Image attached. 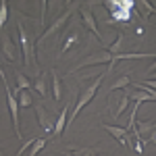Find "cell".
Segmentation results:
<instances>
[{"instance_id": "1", "label": "cell", "mask_w": 156, "mask_h": 156, "mask_svg": "<svg viewBox=\"0 0 156 156\" xmlns=\"http://www.w3.org/2000/svg\"><path fill=\"white\" fill-rule=\"evenodd\" d=\"M106 75H108V73H102L100 77H96V79H94V81H92L90 85H85L83 90H81L79 98L73 102V110H71V115H69V119H67V127H65V131L71 127V123L75 121V117L81 112V108H85L87 104H90V102H92V100H94V96H96V90L100 87V85H102V81L106 79Z\"/></svg>"}, {"instance_id": "2", "label": "cell", "mask_w": 156, "mask_h": 156, "mask_svg": "<svg viewBox=\"0 0 156 156\" xmlns=\"http://www.w3.org/2000/svg\"><path fill=\"white\" fill-rule=\"evenodd\" d=\"M17 27H19V37H21V50H23L25 56V65L27 67H36L37 69V58H36V36L31 29H27L25 23L17 21Z\"/></svg>"}, {"instance_id": "3", "label": "cell", "mask_w": 156, "mask_h": 156, "mask_svg": "<svg viewBox=\"0 0 156 156\" xmlns=\"http://www.w3.org/2000/svg\"><path fill=\"white\" fill-rule=\"evenodd\" d=\"M77 6H79V4H77V2H73V4H71V6H69V9H67L65 12H62V15H60L58 19H54V21L50 23L48 29H44V34L40 36V40H37V42H40V44H46L50 37H54V36H56L60 29H62V27L67 25V21L71 19V15H73L75 11H77Z\"/></svg>"}, {"instance_id": "4", "label": "cell", "mask_w": 156, "mask_h": 156, "mask_svg": "<svg viewBox=\"0 0 156 156\" xmlns=\"http://www.w3.org/2000/svg\"><path fill=\"white\" fill-rule=\"evenodd\" d=\"M0 52H2V56L9 60V62H19L21 60V50H19V46L15 44V40H12V36L9 34V31H0Z\"/></svg>"}, {"instance_id": "5", "label": "cell", "mask_w": 156, "mask_h": 156, "mask_svg": "<svg viewBox=\"0 0 156 156\" xmlns=\"http://www.w3.org/2000/svg\"><path fill=\"white\" fill-rule=\"evenodd\" d=\"M4 92H6V104H9V112H11V121H12V127H15V133H17V140H23L21 117H19V102H17V98L12 96L9 83H4Z\"/></svg>"}, {"instance_id": "6", "label": "cell", "mask_w": 156, "mask_h": 156, "mask_svg": "<svg viewBox=\"0 0 156 156\" xmlns=\"http://www.w3.org/2000/svg\"><path fill=\"white\" fill-rule=\"evenodd\" d=\"M110 60H112V54H108L106 50H100V52H94V54H90V56H85L77 67H73L71 73H77L79 69H83V67H96V65H110Z\"/></svg>"}, {"instance_id": "7", "label": "cell", "mask_w": 156, "mask_h": 156, "mask_svg": "<svg viewBox=\"0 0 156 156\" xmlns=\"http://www.w3.org/2000/svg\"><path fill=\"white\" fill-rule=\"evenodd\" d=\"M34 110H36V115H37L40 127H42L44 131H54V123H56V119H54V115L50 112L48 108L44 106V104H34Z\"/></svg>"}, {"instance_id": "8", "label": "cell", "mask_w": 156, "mask_h": 156, "mask_svg": "<svg viewBox=\"0 0 156 156\" xmlns=\"http://www.w3.org/2000/svg\"><path fill=\"white\" fill-rule=\"evenodd\" d=\"M102 129L110 133V135H112L119 144H123L125 148L133 150V140L129 137V131H127L125 127H117V125H108V123H104V125H102Z\"/></svg>"}, {"instance_id": "9", "label": "cell", "mask_w": 156, "mask_h": 156, "mask_svg": "<svg viewBox=\"0 0 156 156\" xmlns=\"http://www.w3.org/2000/svg\"><path fill=\"white\" fill-rule=\"evenodd\" d=\"M137 87H142V90H123L125 94H127V98L129 100H133V102H152L156 98V94H154V90H148L146 85H142V83H135Z\"/></svg>"}, {"instance_id": "10", "label": "cell", "mask_w": 156, "mask_h": 156, "mask_svg": "<svg viewBox=\"0 0 156 156\" xmlns=\"http://www.w3.org/2000/svg\"><path fill=\"white\" fill-rule=\"evenodd\" d=\"M79 15H81V21H83L85 27H87L96 37L102 40V36H100V27H98V23H96V17H94L92 9H90V6H79Z\"/></svg>"}, {"instance_id": "11", "label": "cell", "mask_w": 156, "mask_h": 156, "mask_svg": "<svg viewBox=\"0 0 156 156\" xmlns=\"http://www.w3.org/2000/svg\"><path fill=\"white\" fill-rule=\"evenodd\" d=\"M135 131H137V137H140V142L144 144L150 140V135H154L156 131V125L152 121H140V123H135Z\"/></svg>"}, {"instance_id": "12", "label": "cell", "mask_w": 156, "mask_h": 156, "mask_svg": "<svg viewBox=\"0 0 156 156\" xmlns=\"http://www.w3.org/2000/svg\"><path fill=\"white\" fill-rule=\"evenodd\" d=\"M73 106V102L71 104H67V106H62V110H60V115L56 117V123H54V135L56 137H60L62 133H65V127H67V119H69V108Z\"/></svg>"}, {"instance_id": "13", "label": "cell", "mask_w": 156, "mask_h": 156, "mask_svg": "<svg viewBox=\"0 0 156 156\" xmlns=\"http://www.w3.org/2000/svg\"><path fill=\"white\" fill-rule=\"evenodd\" d=\"M50 77H52V100L60 102L62 100V83H60V77H58V73H56V69L50 71Z\"/></svg>"}, {"instance_id": "14", "label": "cell", "mask_w": 156, "mask_h": 156, "mask_svg": "<svg viewBox=\"0 0 156 156\" xmlns=\"http://www.w3.org/2000/svg\"><path fill=\"white\" fill-rule=\"evenodd\" d=\"M69 156H98V148H67L65 150Z\"/></svg>"}, {"instance_id": "15", "label": "cell", "mask_w": 156, "mask_h": 156, "mask_svg": "<svg viewBox=\"0 0 156 156\" xmlns=\"http://www.w3.org/2000/svg\"><path fill=\"white\" fill-rule=\"evenodd\" d=\"M34 90H36L42 98L48 96V87H46V73H40V75H37V79L34 81Z\"/></svg>"}, {"instance_id": "16", "label": "cell", "mask_w": 156, "mask_h": 156, "mask_svg": "<svg viewBox=\"0 0 156 156\" xmlns=\"http://www.w3.org/2000/svg\"><path fill=\"white\" fill-rule=\"evenodd\" d=\"M127 108H129V98H127V94L123 92V94H121V100H119V106L112 110V117H115V119H119Z\"/></svg>"}, {"instance_id": "17", "label": "cell", "mask_w": 156, "mask_h": 156, "mask_svg": "<svg viewBox=\"0 0 156 156\" xmlns=\"http://www.w3.org/2000/svg\"><path fill=\"white\" fill-rule=\"evenodd\" d=\"M79 42V29H73L71 34L67 36V40H65V46H62V54L67 52V50H71L75 44Z\"/></svg>"}, {"instance_id": "18", "label": "cell", "mask_w": 156, "mask_h": 156, "mask_svg": "<svg viewBox=\"0 0 156 156\" xmlns=\"http://www.w3.org/2000/svg\"><path fill=\"white\" fill-rule=\"evenodd\" d=\"M19 106L21 108H29V106H34V98H31V94L27 92V90H19Z\"/></svg>"}, {"instance_id": "19", "label": "cell", "mask_w": 156, "mask_h": 156, "mask_svg": "<svg viewBox=\"0 0 156 156\" xmlns=\"http://www.w3.org/2000/svg\"><path fill=\"white\" fill-rule=\"evenodd\" d=\"M129 83H131V77H129V75H121L119 79H117L115 83L110 85V92H117V90H123V87H127Z\"/></svg>"}, {"instance_id": "20", "label": "cell", "mask_w": 156, "mask_h": 156, "mask_svg": "<svg viewBox=\"0 0 156 156\" xmlns=\"http://www.w3.org/2000/svg\"><path fill=\"white\" fill-rule=\"evenodd\" d=\"M15 77H17V90H29V87H34V83L25 77V73H15Z\"/></svg>"}, {"instance_id": "21", "label": "cell", "mask_w": 156, "mask_h": 156, "mask_svg": "<svg viewBox=\"0 0 156 156\" xmlns=\"http://www.w3.org/2000/svg\"><path fill=\"white\" fill-rule=\"evenodd\" d=\"M44 146H46V137H36V142L29 146V156H36Z\"/></svg>"}, {"instance_id": "22", "label": "cell", "mask_w": 156, "mask_h": 156, "mask_svg": "<svg viewBox=\"0 0 156 156\" xmlns=\"http://www.w3.org/2000/svg\"><path fill=\"white\" fill-rule=\"evenodd\" d=\"M6 17H9V4H6V0H0V29H4Z\"/></svg>"}, {"instance_id": "23", "label": "cell", "mask_w": 156, "mask_h": 156, "mask_svg": "<svg viewBox=\"0 0 156 156\" xmlns=\"http://www.w3.org/2000/svg\"><path fill=\"white\" fill-rule=\"evenodd\" d=\"M123 42H125V40H123V36L119 34V37H117V42H115V44H110L106 52H108V54H121V48H123Z\"/></svg>"}, {"instance_id": "24", "label": "cell", "mask_w": 156, "mask_h": 156, "mask_svg": "<svg viewBox=\"0 0 156 156\" xmlns=\"http://www.w3.org/2000/svg\"><path fill=\"white\" fill-rule=\"evenodd\" d=\"M0 79H2V83H6V77H4V71H2V65H0Z\"/></svg>"}]
</instances>
